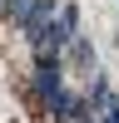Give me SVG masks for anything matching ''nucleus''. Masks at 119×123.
Segmentation results:
<instances>
[{"label": "nucleus", "instance_id": "f257e3e1", "mask_svg": "<svg viewBox=\"0 0 119 123\" xmlns=\"http://www.w3.org/2000/svg\"><path fill=\"white\" fill-rule=\"evenodd\" d=\"M74 35H79V5L74 0H60V10L25 39V49H30V59H60Z\"/></svg>", "mask_w": 119, "mask_h": 123}, {"label": "nucleus", "instance_id": "7ed1b4c3", "mask_svg": "<svg viewBox=\"0 0 119 123\" xmlns=\"http://www.w3.org/2000/svg\"><path fill=\"white\" fill-rule=\"evenodd\" d=\"M55 10H60V0H30V5L20 10V20H15V35H20V39H30L50 15H55Z\"/></svg>", "mask_w": 119, "mask_h": 123}, {"label": "nucleus", "instance_id": "423d86ee", "mask_svg": "<svg viewBox=\"0 0 119 123\" xmlns=\"http://www.w3.org/2000/svg\"><path fill=\"white\" fill-rule=\"evenodd\" d=\"M25 5H30V0H0V20H5V25H15Z\"/></svg>", "mask_w": 119, "mask_h": 123}, {"label": "nucleus", "instance_id": "0eeeda50", "mask_svg": "<svg viewBox=\"0 0 119 123\" xmlns=\"http://www.w3.org/2000/svg\"><path fill=\"white\" fill-rule=\"evenodd\" d=\"M79 123H89V118H79Z\"/></svg>", "mask_w": 119, "mask_h": 123}, {"label": "nucleus", "instance_id": "f03ea898", "mask_svg": "<svg viewBox=\"0 0 119 123\" xmlns=\"http://www.w3.org/2000/svg\"><path fill=\"white\" fill-rule=\"evenodd\" d=\"M65 84H69V69H65V59H35V64H30L25 89H30V98H35V108H45L50 98L65 89Z\"/></svg>", "mask_w": 119, "mask_h": 123}, {"label": "nucleus", "instance_id": "20e7f679", "mask_svg": "<svg viewBox=\"0 0 119 123\" xmlns=\"http://www.w3.org/2000/svg\"><path fill=\"white\" fill-rule=\"evenodd\" d=\"M79 94H84V108H89V113H94V108H104L109 104V94H114V84H109V74H104V69H89V74H84V84H79Z\"/></svg>", "mask_w": 119, "mask_h": 123}, {"label": "nucleus", "instance_id": "39448f33", "mask_svg": "<svg viewBox=\"0 0 119 123\" xmlns=\"http://www.w3.org/2000/svg\"><path fill=\"white\" fill-rule=\"evenodd\" d=\"M60 59H65V69H79V74H89V69L99 64V59H94V44H89L84 35H74V39H69Z\"/></svg>", "mask_w": 119, "mask_h": 123}]
</instances>
